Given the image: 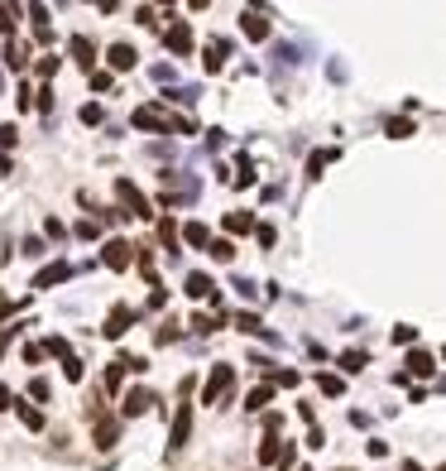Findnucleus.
I'll use <instances>...</instances> for the list:
<instances>
[{"mask_svg":"<svg viewBox=\"0 0 446 471\" xmlns=\"http://www.w3.org/2000/svg\"><path fill=\"white\" fill-rule=\"evenodd\" d=\"M134 130H154V135L183 130V135H192V120H183V115H168L163 106H139V111H134Z\"/></svg>","mask_w":446,"mask_h":471,"instance_id":"nucleus-1","label":"nucleus"},{"mask_svg":"<svg viewBox=\"0 0 446 471\" xmlns=\"http://www.w3.org/2000/svg\"><path fill=\"white\" fill-rule=\"evenodd\" d=\"M231 389H236V365H211L207 385H202V404L221 409V404L231 399Z\"/></svg>","mask_w":446,"mask_h":471,"instance_id":"nucleus-2","label":"nucleus"},{"mask_svg":"<svg viewBox=\"0 0 446 471\" xmlns=\"http://www.w3.org/2000/svg\"><path fill=\"white\" fill-rule=\"evenodd\" d=\"M192 380H183V404H178V414H173V433H168V452H183L187 438H192Z\"/></svg>","mask_w":446,"mask_h":471,"instance_id":"nucleus-3","label":"nucleus"},{"mask_svg":"<svg viewBox=\"0 0 446 471\" xmlns=\"http://www.w3.org/2000/svg\"><path fill=\"white\" fill-rule=\"evenodd\" d=\"M115 197H120V207H125V217H149V197L134 188L130 178H115Z\"/></svg>","mask_w":446,"mask_h":471,"instance_id":"nucleus-4","label":"nucleus"},{"mask_svg":"<svg viewBox=\"0 0 446 471\" xmlns=\"http://www.w3.org/2000/svg\"><path fill=\"white\" fill-rule=\"evenodd\" d=\"M101 260H106V270H130L134 246H130V241H106V246H101Z\"/></svg>","mask_w":446,"mask_h":471,"instance_id":"nucleus-5","label":"nucleus"},{"mask_svg":"<svg viewBox=\"0 0 446 471\" xmlns=\"http://www.w3.org/2000/svg\"><path fill=\"white\" fill-rule=\"evenodd\" d=\"M91 438H96V447H115L120 443V418H110V414H96V423H91Z\"/></svg>","mask_w":446,"mask_h":471,"instance_id":"nucleus-6","label":"nucleus"},{"mask_svg":"<svg viewBox=\"0 0 446 471\" xmlns=\"http://www.w3.org/2000/svg\"><path fill=\"white\" fill-rule=\"evenodd\" d=\"M240 29H245V39H255V44H260V39H269V15L250 5V10H240Z\"/></svg>","mask_w":446,"mask_h":471,"instance_id":"nucleus-7","label":"nucleus"},{"mask_svg":"<svg viewBox=\"0 0 446 471\" xmlns=\"http://www.w3.org/2000/svg\"><path fill=\"white\" fill-rule=\"evenodd\" d=\"M68 49H72V58H77V68H87V77H91V73H96V44H91L87 34H72Z\"/></svg>","mask_w":446,"mask_h":471,"instance_id":"nucleus-8","label":"nucleus"},{"mask_svg":"<svg viewBox=\"0 0 446 471\" xmlns=\"http://www.w3.org/2000/svg\"><path fill=\"white\" fill-rule=\"evenodd\" d=\"M130 322H134V308L115 303V308H110V318H106V327H101V332H106V337H125V332H130Z\"/></svg>","mask_w":446,"mask_h":471,"instance_id":"nucleus-9","label":"nucleus"},{"mask_svg":"<svg viewBox=\"0 0 446 471\" xmlns=\"http://www.w3.org/2000/svg\"><path fill=\"white\" fill-rule=\"evenodd\" d=\"M149 409H154V394H149V389H130V394L120 399V414H125V418L149 414Z\"/></svg>","mask_w":446,"mask_h":471,"instance_id":"nucleus-10","label":"nucleus"},{"mask_svg":"<svg viewBox=\"0 0 446 471\" xmlns=\"http://www.w3.org/2000/svg\"><path fill=\"white\" fill-rule=\"evenodd\" d=\"M226 58H231V44H226V39H211L202 68H207V73H221V68H226Z\"/></svg>","mask_w":446,"mask_h":471,"instance_id":"nucleus-11","label":"nucleus"},{"mask_svg":"<svg viewBox=\"0 0 446 471\" xmlns=\"http://www.w3.org/2000/svg\"><path fill=\"white\" fill-rule=\"evenodd\" d=\"M68 275H72V265H68V260H58V265H49V270H39V275H34V289H53V284H63Z\"/></svg>","mask_w":446,"mask_h":471,"instance_id":"nucleus-12","label":"nucleus"},{"mask_svg":"<svg viewBox=\"0 0 446 471\" xmlns=\"http://www.w3.org/2000/svg\"><path fill=\"white\" fill-rule=\"evenodd\" d=\"M255 365L269 375V385H298V380H302L298 370H288V365H274V360H255Z\"/></svg>","mask_w":446,"mask_h":471,"instance_id":"nucleus-13","label":"nucleus"},{"mask_svg":"<svg viewBox=\"0 0 446 471\" xmlns=\"http://www.w3.org/2000/svg\"><path fill=\"white\" fill-rule=\"evenodd\" d=\"M106 58H110V68H115V73H130L134 63H139V54H134L130 44H110V54H106Z\"/></svg>","mask_w":446,"mask_h":471,"instance_id":"nucleus-14","label":"nucleus"},{"mask_svg":"<svg viewBox=\"0 0 446 471\" xmlns=\"http://www.w3.org/2000/svg\"><path fill=\"white\" fill-rule=\"evenodd\" d=\"M168 49H173L178 58H187V54H192V29H187L183 20H178V25L168 29Z\"/></svg>","mask_w":446,"mask_h":471,"instance_id":"nucleus-15","label":"nucleus"},{"mask_svg":"<svg viewBox=\"0 0 446 471\" xmlns=\"http://www.w3.org/2000/svg\"><path fill=\"white\" fill-rule=\"evenodd\" d=\"M187 299H216V279L211 275H187Z\"/></svg>","mask_w":446,"mask_h":471,"instance_id":"nucleus-16","label":"nucleus"},{"mask_svg":"<svg viewBox=\"0 0 446 471\" xmlns=\"http://www.w3.org/2000/svg\"><path fill=\"white\" fill-rule=\"evenodd\" d=\"M279 457H283V438L269 433V438L260 443V467H279Z\"/></svg>","mask_w":446,"mask_h":471,"instance_id":"nucleus-17","label":"nucleus"},{"mask_svg":"<svg viewBox=\"0 0 446 471\" xmlns=\"http://www.w3.org/2000/svg\"><path fill=\"white\" fill-rule=\"evenodd\" d=\"M432 370H437V360L427 356V351H418V346H413V351H408V375H418V380H427Z\"/></svg>","mask_w":446,"mask_h":471,"instance_id":"nucleus-18","label":"nucleus"},{"mask_svg":"<svg viewBox=\"0 0 446 471\" xmlns=\"http://www.w3.org/2000/svg\"><path fill=\"white\" fill-rule=\"evenodd\" d=\"M269 399H274V385L264 380V385H255V389H250V394H245V409H250V414H260V409H264V404H269Z\"/></svg>","mask_w":446,"mask_h":471,"instance_id":"nucleus-19","label":"nucleus"},{"mask_svg":"<svg viewBox=\"0 0 446 471\" xmlns=\"http://www.w3.org/2000/svg\"><path fill=\"white\" fill-rule=\"evenodd\" d=\"M226 231H231V236L255 231V212H226Z\"/></svg>","mask_w":446,"mask_h":471,"instance_id":"nucleus-20","label":"nucleus"},{"mask_svg":"<svg viewBox=\"0 0 446 471\" xmlns=\"http://www.w3.org/2000/svg\"><path fill=\"white\" fill-rule=\"evenodd\" d=\"M183 241H187V246H197V250H207V246H211V231H207L202 222H187V226H183Z\"/></svg>","mask_w":446,"mask_h":471,"instance_id":"nucleus-21","label":"nucleus"},{"mask_svg":"<svg viewBox=\"0 0 446 471\" xmlns=\"http://www.w3.org/2000/svg\"><path fill=\"white\" fill-rule=\"evenodd\" d=\"M25 63H29V49H25V44H15V39H10V44H5V68H10V73H20Z\"/></svg>","mask_w":446,"mask_h":471,"instance_id":"nucleus-22","label":"nucleus"},{"mask_svg":"<svg viewBox=\"0 0 446 471\" xmlns=\"http://www.w3.org/2000/svg\"><path fill=\"white\" fill-rule=\"evenodd\" d=\"M15 414H20V423H25V428H34V433L44 428V414H39L34 404H25V399H15Z\"/></svg>","mask_w":446,"mask_h":471,"instance_id":"nucleus-23","label":"nucleus"},{"mask_svg":"<svg viewBox=\"0 0 446 471\" xmlns=\"http://www.w3.org/2000/svg\"><path fill=\"white\" fill-rule=\"evenodd\" d=\"M365 360H369V351L350 346V351H341V370H345V375H355V370H365Z\"/></svg>","mask_w":446,"mask_h":471,"instance_id":"nucleus-24","label":"nucleus"},{"mask_svg":"<svg viewBox=\"0 0 446 471\" xmlns=\"http://www.w3.org/2000/svg\"><path fill=\"white\" fill-rule=\"evenodd\" d=\"M207 255L216 260V265H231V260H236V246H231V241H211Z\"/></svg>","mask_w":446,"mask_h":471,"instance_id":"nucleus-25","label":"nucleus"},{"mask_svg":"<svg viewBox=\"0 0 446 471\" xmlns=\"http://www.w3.org/2000/svg\"><path fill=\"white\" fill-rule=\"evenodd\" d=\"M317 385H321V394H331V399L345 394V380H341V375H331V370H321V375H317Z\"/></svg>","mask_w":446,"mask_h":471,"instance_id":"nucleus-26","label":"nucleus"},{"mask_svg":"<svg viewBox=\"0 0 446 471\" xmlns=\"http://www.w3.org/2000/svg\"><path fill=\"white\" fill-rule=\"evenodd\" d=\"M331 159H336V149H317L312 159H307V178H321V168L331 164Z\"/></svg>","mask_w":446,"mask_h":471,"instance_id":"nucleus-27","label":"nucleus"},{"mask_svg":"<svg viewBox=\"0 0 446 471\" xmlns=\"http://www.w3.org/2000/svg\"><path fill=\"white\" fill-rule=\"evenodd\" d=\"M125 375H130V370H125V360H110V365H106V389H110V394H115V389H120V380H125Z\"/></svg>","mask_w":446,"mask_h":471,"instance_id":"nucleus-28","label":"nucleus"},{"mask_svg":"<svg viewBox=\"0 0 446 471\" xmlns=\"http://www.w3.org/2000/svg\"><path fill=\"white\" fill-rule=\"evenodd\" d=\"M158 236H163V246L178 255V236H183V231H178V222H168V217H163V222H158Z\"/></svg>","mask_w":446,"mask_h":471,"instance_id":"nucleus-29","label":"nucleus"},{"mask_svg":"<svg viewBox=\"0 0 446 471\" xmlns=\"http://www.w3.org/2000/svg\"><path fill=\"white\" fill-rule=\"evenodd\" d=\"M221 327V313H197L192 318V332H216Z\"/></svg>","mask_w":446,"mask_h":471,"instance_id":"nucleus-30","label":"nucleus"},{"mask_svg":"<svg viewBox=\"0 0 446 471\" xmlns=\"http://www.w3.org/2000/svg\"><path fill=\"white\" fill-rule=\"evenodd\" d=\"M384 130H389L394 139H408V135H413V120H403V115H394V120H389Z\"/></svg>","mask_w":446,"mask_h":471,"instance_id":"nucleus-31","label":"nucleus"},{"mask_svg":"<svg viewBox=\"0 0 446 471\" xmlns=\"http://www.w3.org/2000/svg\"><path fill=\"white\" fill-rule=\"evenodd\" d=\"M236 183H240V188H250V183H255V164H250L245 154H240V164H236Z\"/></svg>","mask_w":446,"mask_h":471,"instance_id":"nucleus-32","label":"nucleus"},{"mask_svg":"<svg viewBox=\"0 0 446 471\" xmlns=\"http://www.w3.org/2000/svg\"><path fill=\"white\" fill-rule=\"evenodd\" d=\"M236 327H240V332H264V327H260V318H255V313H236Z\"/></svg>","mask_w":446,"mask_h":471,"instance_id":"nucleus-33","label":"nucleus"},{"mask_svg":"<svg viewBox=\"0 0 446 471\" xmlns=\"http://www.w3.org/2000/svg\"><path fill=\"white\" fill-rule=\"evenodd\" d=\"M44 351H49V356H72V351H68V341H63V337H49V341H44Z\"/></svg>","mask_w":446,"mask_h":471,"instance_id":"nucleus-34","label":"nucleus"},{"mask_svg":"<svg viewBox=\"0 0 446 471\" xmlns=\"http://www.w3.org/2000/svg\"><path fill=\"white\" fill-rule=\"evenodd\" d=\"M15 15H20L15 5H0V34H10V29H15Z\"/></svg>","mask_w":446,"mask_h":471,"instance_id":"nucleus-35","label":"nucleus"},{"mask_svg":"<svg viewBox=\"0 0 446 471\" xmlns=\"http://www.w3.org/2000/svg\"><path fill=\"white\" fill-rule=\"evenodd\" d=\"M394 341L398 346H413V341H418V327H394Z\"/></svg>","mask_w":446,"mask_h":471,"instance_id":"nucleus-36","label":"nucleus"},{"mask_svg":"<svg viewBox=\"0 0 446 471\" xmlns=\"http://www.w3.org/2000/svg\"><path fill=\"white\" fill-rule=\"evenodd\" d=\"M82 125H101V106L87 101V106H82Z\"/></svg>","mask_w":446,"mask_h":471,"instance_id":"nucleus-37","label":"nucleus"},{"mask_svg":"<svg viewBox=\"0 0 446 471\" xmlns=\"http://www.w3.org/2000/svg\"><path fill=\"white\" fill-rule=\"evenodd\" d=\"M63 375H68V380H82V360L68 356V360H63Z\"/></svg>","mask_w":446,"mask_h":471,"instance_id":"nucleus-38","label":"nucleus"},{"mask_svg":"<svg viewBox=\"0 0 446 471\" xmlns=\"http://www.w3.org/2000/svg\"><path fill=\"white\" fill-rule=\"evenodd\" d=\"M53 73H58V58L44 54V58H39V77H53Z\"/></svg>","mask_w":446,"mask_h":471,"instance_id":"nucleus-39","label":"nucleus"},{"mask_svg":"<svg viewBox=\"0 0 446 471\" xmlns=\"http://www.w3.org/2000/svg\"><path fill=\"white\" fill-rule=\"evenodd\" d=\"M15 139H20V130H15V125H0V144H5V149H10Z\"/></svg>","mask_w":446,"mask_h":471,"instance_id":"nucleus-40","label":"nucleus"},{"mask_svg":"<svg viewBox=\"0 0 446 471\" xmlns=\"http://www.w3.org/2000/svg\"><path fill=\"white\" fill-rule=\"evenodd\" d=\"M44 356H49L44 346H25V360H29V365H39V360H44Z\"/></svg>","mask_w":446,"mask_h":471,"instance_id":"nucleus-41","label":"nucleus"},{"mask_svg":"<svg viewBox=\"0 0 446 471\" xmlns=\"http://www.w3.org/2000/svg\"><path fill=\"white\" fill-rule=\"evenodd\" d=\"M91 87H96V92H110V73H91Z\"/></svg>","mask_w":446,"mask_h":471,"instance_id":"nucleus-42","label":"nucleus"},{"mask_svg":"<svg viewBox=\"0 0 446 471\" xmlns=\"http://www.w3.org/2000/svg\"><path fill=\"white\" fill-rule=\"evenodd\" d=\"M321 443H326V433H321V428L312 423V428H307V447H321Z\"/></svg>","mask_w":446,"mask_h":471,"instance_id":"nucleus-43","label":"nucleus"},{"mask_svg":"<svg viewBox=\"0 0 446 471\" xmlns=\"http://www.w3.org/2000/svg\"><path fill=\"white\" fill-rule=\"evenodd\" d=\"M0 409H15V394H10L5 385H0Z\"/></svg>","mask_w":446,"mask_h":471,"instance_id":"nucleus-44","label":"nucleus"},{"mask_svg":"<svg viewBox=\"0 0 446 471\" xmlns=\"http://www.w3.org/2000/svg\"><path fill=\"white\" fill-rule=\"evenodd\" d=\"M10 337H15V327H0V356H5V346H10Z\"/></svg>","mask_w":446,"mask_h":471,"instance_id":"nucleus-45","label":"nucleus"},{"mask_svg":"<svg viewBox=\"0 0 446 471\" xmlns=\"http://www.w3.org/2000/svg\"><path fill=\"white\" fill-rule=\"evenodd\" d=\"M403 471H422V467H418V462H403Z\"/></svg>","mask_w":446,"mask_h":471,"instance_id":"nucleus-46","label":"nucleus"},{"mask_svg":"<svg viewBox=\"0 0 446 471\" xmlns=\"http://www.w3.org/2000/svg\"><path fill=\"white\" fill-rule=\"evenodd\" d=\"M298 471H307V467H298Z\"/></svg>","mask_w":446,"mask_h":471,"instance_id":"nucleus-47","label":"nucleus"},{"mask_svg":"<svg viewBox=\"0 0 446 471\" xmlns=\"http://www.w3.org/2000/svg\"><path fill=\"white\" fill-rule=\"evenodd\" d=\"M442 356H446V351H442Z\"/></svg>","mask_w":446,"mask_h":471,"instance_id":"nucleus-48","label":"nucleus"},{"mask_svg":"<svg viewBox=\"0 0 446 471\" xmlns=\"http://www.w3.org/2000/svg\"><path fill=\"white\" fill-rule=\"evenodd\" d=\"M442 471H446V467H442Z\"/></svg>","mask_w":446,"mask_h":471,"instance_id":"nucleus-49","label":"nucleus"}]
</instances>
